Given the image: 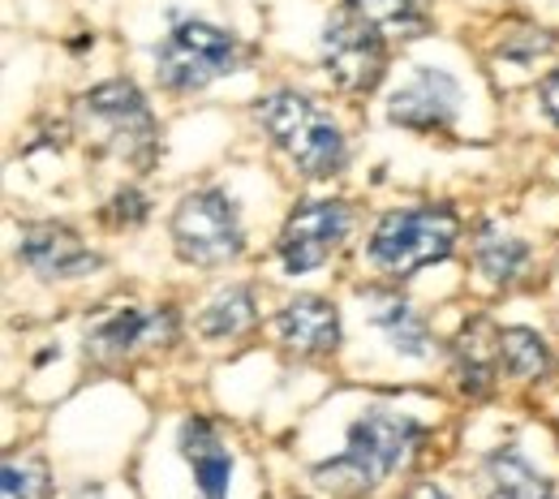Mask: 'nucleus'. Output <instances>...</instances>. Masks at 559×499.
<instances>
[{
	"label": "nucleus",
	"instance_id": "1",
	"mask_svg": "<svg viewBox=\"0 0 559 499\" xmlns=\"http://www.w3.org/2000/svg\"><path fill=\"white\" fill-rule=\"evenodd\" d=\"M421 439V427L414 418L396 414V409H366L349 427V443L336 461H323L314 470V483L336 499H357L370 496L388 474H396L414 443Z\"/></svg>",
	"mask_w": 559,
	"mask_h": 499
},
{
	"label": "nucleus",
	"instance_id": "2",
	"mask_svg": "<svg viewBox=\"0 0 559 499\" xmlns=\"http://www.w3.org/2000/svg\"><path fill=\"white\" fill-rule=\"evenodd\" d=\"M259 126L272 134V143L297 164V173L323 181L345 168V134L323 117V108L297 91H272L254 108Z\"/></svg>",
	"mask_w": 559,
	"mask_h": 499
},
{
	"label": "nucleus",
	"instance_id": "3",
	"mask_svg": "<svg viewBox=\"0 0 559 499\" xmlns=\"http://www.w3.org/2000/svg\"><path fill=\"white\" fill-rule=\"evenodd\" d=\"M78 121H82V130L95 139V146L104 155H117V159H126L134 168H151L155 155H159L155 112L142 99L139 86L126 82V78L86 91L78 99Z\"/></svg>",
	"mask_w": 559,
	"mask_h": 499
},
{
	"label": "nucleus",
	"instance_id": "4",
	"mask_svg": "<svg viewBox=\"0 0 559 499\" xmlns=\"http://www.w3.org/2000/svg\"><path fill=\"white\" fill-rule=\"evenodd\" d=\"M461 237L452 207H405L388 212L370 233V263L388 276H414L430 263H443Z\"/></svg>",
	"mask_w": 559,
	"mask_h": 499
},
{
	"label": "nucleus",
	"instance_id": "5",
	"mask_svg": "<svg viewBox=\"0 0 559 499\" xmlns=\"http://www.w3.org/2000/svg\"><path fill=\"white\" fill-rule=\"evenodd\" d=\"M241 66V44L199 17H177L164 44L155 48V73L168 91H203L215 78Z\"/></svg>",
	"mask_w": 559,
	"mask_h": 499
},
{
	"label": "nucleus",
	"instance_id": "6",
	"mask_svg": "<svg viewBox=\"0 0 559 499\" xmlns=\"http://www.w3.org/2000/svg\"><path fill=\"white\" fill-rule=\"evenodd\" d=\"M173 246L194 268H224L246 250L237 203L224 190H194L173 212Z\"/></svg>",
	"mask_w": 559,
	"mask_h": 499
},
{
	"label": "nucleus",
	"instance_id": "7",
	"mask_svg": "<svg viewBox=\"0 0 559 499\" xmlns=\"http://www.w3.org/2000/svg\"><path fill=\"white\" fill-rule=\"evenodd\" d=\"M323 70L349 95H370L388 73V35L349 0H341L323 31Z\"/></svg>",
	"mask_w": 559,
	"mask_h": 499
},
{
	"label": "nucleus",
	"instance_id": "8",
	"mask_svg": "<svg viewBox=\"0 0 559 499\" xmlns=\"http://www.w3.org/2000/svg\"><path fill=\"white\" fill-rule=\"evenodd\" d=\"M349 224H353L349 207L336 203V199L301 203L297 212L288 215L284 233H280V259H284V268L293 276L323 268L336 254V246L349 237Z\"/></svg>",
	"mask_w": 559,
	"mask_h": 499
},
{
	"label": "nucleus",
	"instance_id": "9",
	"mask_svg": "<svg viewBox=\"0 0 559 499\" xmlns=\"http://www.w3.org/2000/svg\"><path fill=\"white\" fill-rule=\"evenodd\" d=\"M456 108H461L456 78L448 70H435V66H418V73L388 99V121L418 130V134H435V130L452 126Z\"/></svg>",
	"mask_w": 559,
	"mask_h": 499
},
{
	"label": "nucleus",
	"instance_id": "10",
	"mask_svg": "<svg viewBox=\"0 0 559 499\" xmlns=\"http://www.w3.org/2000/svg\"><path fill=\"white\" fill-rule=\"evenodd\" d=\"M177 336V314L168 306L159 310H117L108 319H99L86 332V357L95 361H121V357L139 354L142 345H168Z\"/></svg>",
	"mask_w": 559,
	"mask_h": 499
},
{
	"label": "nucleus",
	"instance_id": "11",
	"mask_svg": "<svg viewBox=\"0 0 559 499\" xmlns=\"http://www.w3.org/2000/svg\"><path fill=\"white\" fill-rule=\"evenodd\" d=\"M17 250H22V263L44 281H78L99 272V254L82 246V237L66 224H26Z\"/></svg>",
	"mask_w": 559,
	"mask_h": 499
},
{
	"label": "nucleus",
	"instance_id": "12",
	"mask_svg": "<svg viewBox=\"0 0 559 499\" xmlns=\"http://www.w3.org/2000/svg\"><path fill=\"white\" fill-rule=\"evenodd\" d=\"M276 332L293 354H336L341 349V310L328 297L297 293L293 301H284V310L276 314Z\"/></svg>",
	"mask_w": 559,
	"mask_h": 499
},
{
	"label": "nucleus",
	"instance_id": "13",
	"mask_svg": "<svg viewBox=\"0 0 559 499\" xmlns=\"http://www.w3.org/2000/svg\"><path fill=\"white\" fill-rule=\"evenodd\" d=\"M499 332L503 328H495L490 319H469L465 328H461V336H456V345H452V361H456V383H461V392L465 396H487L490 388H495V375H499V366H503V357H499Z\"/></svg>",
	"mask_w": 559,
	"mask_h": 499
},
{
	"label": "nucleus",
	"instance_id": "14",
	"mask_svg": "<svg viewBox=\"0 0 559 499\" xmlns=\"http://www.w3.org/2000/svg\"><path fill=\"white\" fill-rule=\"evenodd\" d=\"M181 456L194 470V483L203 499H228V478H233V456L224 439L215 435L207 418H186L181 423Z\"/></svg>",
	"mask_w": 559,
	"mask_h": 499
},
{
	"label": "nucleus",
	"instance_id": "15",
	"mask_svg": "<svg viewBox=\"0 0 559 499\" xmlns=\"http://www.w3.org/2000/svg\"><path fill=\"white\" fill-rule=\"evenodd\" d=\"M370 319H374V328L392 341V349L401 357H430V328H426V319H421L418 310L405 301V297H396V293H370Z\"/></svg>",
	"mask_w": 559,
	"mask_h": 499
},
{
	"label": "nucleus",
	"instance_id": "16",
	"mask_svg": "<svg viewBox=\"0 0 559 499\" xmlns=\"http://www.w3.org/2000/svg\"><path fill=\"white\" fill-rule=\"evenodd\" d=\"M483 474H487V499H556L551 478H543L516 448H495Z\"/></svg>",
	"mask_w": 559,
	"mask_h": 499
},
{
	"label": "nucleus",
	"instance_id": "17",
	"mask_svg": "<svg viewBox=\"0 0 559 499\" xmlns=\"http://www.w3.org/2000/svg\"><path fill=\"white\" fill-rule=\"evenodd\" d=\"M357 13H366L388 39H421L430 31V9L426 0H349Z\"/></svg>",
	"mask_w": 559,
	"mask_h": 499
},
{
	"label": "nucleus",
	"instance_id": "18",
	"mask_svg": "<svg viewBox=\"0 0 559 499\" xmlns=\"http://www.w3.org/2000/svg\"><path fill=\"white\" fill-rule=\"evenodd\" d=\"M499 357H503V370L512 379H525V383H534L551 370V345L530 328H503L499 332Z\"/></svg>",
	"mask_w": 559,
	"mask_h": 499
},
{
	"label": "nucleus",
	"instance_id": "19",
	"mask_svg": "<svg viewBox=\"0 0 559 499\" xmlns=\"http://www.w3.org/2000/svg\"><path fill=\"white\" fill-rule=\"evenodd\" d=\"M474 259H478L483 276H490L495 285H508V281H516V272L525 268L530 250H525V241L508 237L503 228H495V224H483V233H478V246H474Z\"/></svg>",
	"mask_w": 559,
	"mask_h": 499
},
{
	"label": "nucleus",
	"instance_id": "20",
	"mask_svg": "<svg viewBox=\"0 0 559 499\" xmlns=\"http://www.w3.org/2000/svg\"><path fill=\"white\" fill-rule=\"evenodd\" d=\"M254 323V297L250 288H228L199 314V332L207 341H233Z\"/></svg>",
	"mask_w": 559,
	"mask_h": 499
},
{
	"label": "nucleus",
	"instance_id": "21",
	"mask_svg": "<svg viewBox=\"0 0 559 499\" xmlns=\"http://www.w3.org/2000/svg\"><path fill=\"white\" fill-rule=\"evenodd\" d=\"M0 491H4V499H48L52 496L48 465H44L39 456L4 461V470H0Z\"/></svg>",
	"mask_w": 559,
	"mask_h": 499
},
{
	"label": "nucleus",
	"instance_id": "22",
	"mask_svg": "<svg viewBox=\"0 0 559 499\" xmlns=\"http://www.w3.org/2000/svg\"><path fill=\"white\" fill-rule=\"evenodd\" d=\"M142 219H146V194L134 190V186L117 190V199H112V224L117 228H134Z\"/></svg>",
	"mask_w": 559,
	"mask_h": 499
},
{
	"label": "nucleus",
	"instance_id": "23",
	"mask_svg": "<svg viewBox=\"0 0 559 499\" xmlns=\"http://www.w3.org/2000/svg\"><path fill=\"white\" fill-rule=\"evenodd\" d=\"M538 99H543V112L551 117V126H559V70L538 82Z\"/></svg>",
	"mask_w": 559,
	"mask_h": 499
},
{
	"label": "nucleus",
	"instance_id": "24",
	"mask_svg": "<svg viewBox=\"0 0 559 499\" xmlns=\"http://www.w3.org/2000/svg\"><path fill=\"white\" fill-rule=\"evenodd\" d=\"M405 499H448V496H443L435 483H421V487H414V491H409Z\"/></svg>",
	"mask_w": 559,
	"mask_h": 499
}]
</instances>
